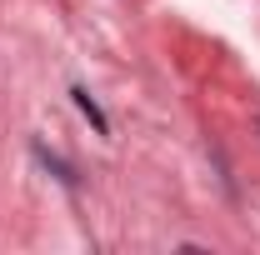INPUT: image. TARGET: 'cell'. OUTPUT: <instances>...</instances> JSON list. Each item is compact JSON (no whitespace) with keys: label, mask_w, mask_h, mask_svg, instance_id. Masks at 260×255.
Masks as SVG:
<instances>
[{"label":"cell","mask_w":260,"mask_h":255,"mask_svg":"<svg viewBox=\"0 0 260 255\" xmlns=\"http://www.w3.org/2000/svg\"><path fill=\"white\" fill-rule=\"evenodd\" d=\"M70 95H75V105H80V115H85V120L95 125V135H110V120H105V110H100L95 100H90V90H80V85H75Z\"/></svg>","instance_id":"1"}]
</instances>
